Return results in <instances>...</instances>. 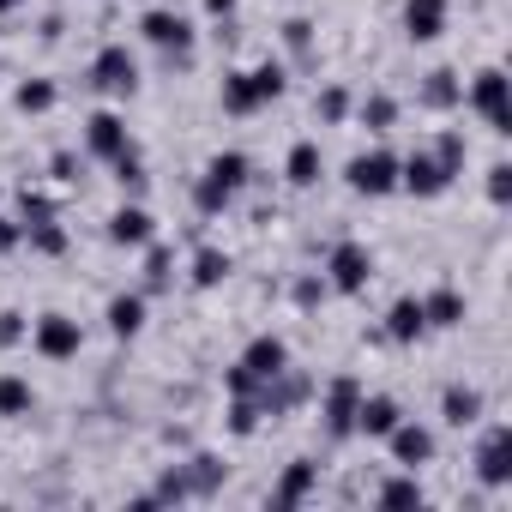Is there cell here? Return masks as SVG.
Masks as SVG:
<instances>
[{"mask_svg": "<svg viewBox=\"0 0 512 512\" xmlns=\"http://www.w3.org/2000/svg\"><path fill=\"white\" fill-rule=\"evenodd\" d=\"M362 121H368L374 133H386V127L398 121V103H392V97H368V103H362Z\"/></svg>", "mask_w": 512, "mask_h": 512, "instance_id": "f1b7e54d", "label": "cell"}, {"mask_svg": "<svg viewBox=\"0 0 512 512\" xmlns=\"http://www.w3.org/2000/svg\"><path fill=\"white\" fill-rule=\"evenodd\" d=\"M398 422H404V410H398L392 398H362V404H356V434H374V440H386Z\"/></svg>", "mask_w": 512, "mask_h": 512, "instance_id": "e0dca14e", "label": "cell"}, {"mask_svg": "<svg viewBox=\"0 0 512 512\" xmlns=\"http://www.w3.org/2000/svg\"><path fill=\"white\" fill-rule=\"evenodd\" d=\"M422 320H428V326H440V332H446V326H458V320H464V296H458V290H434V296L422 302Z\"/></svg>", "mask_w": 512, "mask_h": 512, "instance_id": "603a6c76", "label": "cell"}, {"mask_svg": "<svg viewBox=\"0 0 512 512\" xmlns=\"http://www.w3.org/2000/svg\"><path fill=\"white\" fill-rule=\"evenodd\" d=\"M422 103L428 109H452V103H464V85H458V73H428V85H422Z\"/></svg>", "mask_w": 512, "mask_h": 512, "instance_id": "cb8c5ba5", "label": "cell"}, {"mask_svg": "<svg viewBox=\"0 0 512 512\" xmlns=\"http://www.w3.org/2000/svg\"><path fill=\"white\" fill-rule=\"evenodd\" d=\"M139 31H145V43L151 49H163V55H193V25L181 19V13H163V7H151L145 19H139Z\"/></svg>", "mask_w": 512, "mask_h": 512, "instance_id": "ba28073f", "label": "cell"}, {"mask_svg": "<svg viewBox=\"0 0 512 512\" xmlns=\"http://www.w3.org/2000/svg\"><path fill=\"white\" fill-rule=\"evenodd\" d=\"M398 187H404V193H416V199H434V193H446V187H452V169H446L440 157L416 151V157H404V163H398Z\"/></svg>", "mask_w": 512, "mask_h": 512, "instance_id": "30bf717a", "label": "cell"}, {"mask_svg": "<svg viewBox=\"0 0 512 512\" xmlns=\"http://www.w3.org/2000/svg\"><path fill=\"white\" fill-rule=\"evenodd\" d=\"M85 151H91V157H103V163H115L121 151H133V145H127V121H121V115H109V109H103V115H91V121H85Z\"/></svg>", "mask_w": 512, "mask_h": 512, "instance_id": "7c38bea8", "label": "cell"}, {"mask_svg": "<svg viewBox=\"0 0 512 512\" xmlns=\"http://www.w3.org/2000/svg\"><path fill=\"white\" fill-rule=\"evenodd\" d=\"M326 278H332L338 296H362V290L374 284V253H368L362 241H338L332 260H326Z\"/></svg>", "mask_w": 512, "mask_h": 512, "instance_id": "3957f363", "label": "cell"}, {"mask_svg": "<svg viewBox=\"0 0 512 512\" xmlns=\"http://www.w3.org/2000/svg\"><path fill=\"white\" fill-rule=\"evenodd\" d=\"M13 103H19L25 115H43V109H55V85H49V79H25Z\"/></svg>", "mask_w": 512, "mask_h": 512, "instance_id": "4316f807", "label": "cell"}, {"mask_svg": "<svg viewBox=\"0 0 512 512\" xmlns=\"http://www.w3.org/2000/svg\"><path fill=\"white\" fill-rule=\"evenodd\" d=\"M151 235H157V223H151L145 205H121V211L109 217V241H115V247H145Z\"/></svg>", "mask_w": 512, "mask_h": 512, "instance_id": "9a60e30c", "label": "cell"}, {"mask_svg": "<svg viewBox=\"0 0 512 512\" xmlns=\"http://www.w3.org/2000/svg\"><path fill=\"white\" fill-rule=\"evenodd\" d=\"M25 338V326H19V314H0V344H19Z\"/></svg>", "mask_w": 512, "mask_h": 512, "instance_id": "836d02e7", "label": "cell"}, {"mask_svg": "<svg viewBox=\"0 0 512 512\" xmlns=\"http://www.w3.org/2000/svg\"><path fill=\"white\" fill-rule=\"evenodd\" d=\"M422 332H428V320H422V302H416V296L392 302V314H386V338H398V344H416Z\"/></svg>", "mask_w": 512, "mask_h": 512, "instance_id": "ac0fdd59", "label": "cell"}, {"mask_svg": "<svg viewBox=\"0 0 512 512\" xmlns=\"http://www.w3.org/2000/svg\"><path fill=\"white\" fill-rule=\"evenodd\" d=\"M169 266H175L169 253H163V247H151V266H145V272H151V290H157V284H169Z\"/></svg>", "mask_w": 512, "mask_h": 512, "instance_id": "1f68e13d", "label": "cell"}, {"mask_svg": "<svg viewBox=\"0 0 512 512\" xmlns=\"http://www.w3.org/2000/svg\"><path fill=\"white\" fill-rule=\"evenodd\" d=\"M31 241H37L43 253H61V247H67V229H61L55 217H43V223H31Z\"/></svg>", "mask_w": 512, "mask_h": 512, "instance_id": "f546056e", "label": "cell"}, {"mask_svg": "<svg viewBox=\"0 0 512 512\" xmlns=\"http://www.w3.org/2000/svg\"><path fill=\"white\" fill-rule=\"evenodd\" d=\"M284 97V67H253V73H229L223 79V109L229 115H253Z\"/></svg>", "mask_w": 512, "mask_h": 512, "instance_id": "6da1fadb", "label": "cell"}, {"mask_svg": "<svg viewBox=\"0 0 512 512\" xmlns=\"http://www.w3.org/2000/svg\"><path fill=\"white\" fill-rule=\"evenodd\" d=\"M476 476H482L488 488L512 482V434H506V428H488V434H482V446H476Z\"/></svg>", "mask_w": 512, "mask_h": 512, "instance_id": "8fae6325", "label": "cell"}, {"mask_svg": "<svg viewBox=\"0 0 512 512\" xmlns=\"http://www.w3.org/2000/svg\"><path fill=\"white\" fill-rule=\"evenodd\" d=\"M13 7H25V0H0V13H13Z\"/></svg>", "mask_w": 512, "mask_h": 512, "instance_id": "74e56055", "label": "cell"}, {"mask_svg": "<svg viewBox=\"0 0 512 512\" xmlns=\"http://www.w3.org/2000/svg\"><path fill=\"white\" fill-rule=\"evenodd\" d=\"M37 410V392H31V380L25 374H0V416H31Z\"/></svg>", "mask_w": 512, "mask_h": 512, "instance_id": "ffe728a7", "label": "cell"}, {"mask_svg": "<svg viewBox=\"0 0 512 512\" xmlns=\"http://www.w3.org/2000/svg\"><path fill=\"white\" fill-rule=\"evenodd\" d=\"M223 278H229V253L199 247V260H193V284H199V290H211V284H223Z\"/></svg>", "mask_w": 512, "mask_h": 512, "instance_id": "484cf974", "label": "cell"}, {"mask_svg": "<svg viewBox=\"0 0 512 512\" xmlns=\"http://www.w3.org/2000/svg\"><path fill=\"white\" fill-rule=\"evenodd\" d=\"M31 344H37L43 362H73V356L85 350V332H79V320H67V314H43L37 332H31Z\"/></svg>", "mask_w": 512, "mask_h": 512, "instance_id": "52a82bcc", "label": "cell"}, {"mask_svg": "<svg viewBox=\"0 0 512 512\" xmlns=\"http://www.w3.org/2000/svg\"><path fill=\"white\" fill-rule=\"evenodd\" d=\"M488 199H494V205L512 199V163H494V169H488Z\"/></svg>", "mask_w": 512, "mask_h": 512, "instance_id": "4dcf8cb0", "label": "cell"}, {"mask_svg": "<svg viewBox=\"0 0 512 512\" xmlns=\"http://www.w3.org/2000/svg\"><path fill=\"white\" fill-rule=\"evenodd\" d=\"M109 332L115 338H139L145 332V296H115L109 302Z\"/></svg>", "mask_w": 512, "mask_h": 512, "instance_id": "44dd1931", "label": "cell"}, {"mask_svg": "<svg viewBox=\"0 0 512 512\" xmlns=\"http://www.w3.org/2000/svg\"><path fill=\"white\" fill-rule=\"evenodd\" d=\"M386 440H392V458H398L404 470H416V464H428V458H434V434H428V428H416V422H398Z\"/></svg>", "mask_w": 512, "mask_h": 512, "instance_id": "2e32d148", "label": "cell"}, {"mask_svg": "<svg viewBox=\"0 0 512 512\" xmlns=\"http://www.w3.org/2000/svg\"><path fill=\"white\" fill-rule=\"evenodd\" d=\"M344 109H350L344 91H326V97H320V115H326V121H344Z\"/></svg>", "mask_w": 512, "mask_h": 512, "instance_id": "d6a6232c", "label": "cell"}, {"mask_svg": "<svg viewBox=\"0 0 512 512\" xmlns=\"http://www.w3.org/2000/svg\"><path fill=\"white\" fill-rule=\"evenodd\" d=\"M470 109H476L494 133H512V97H506V73H500V67H482V73H476Z\"/></svg>", "mask_w": 512, "mask_h": 512, "instance_id": "5b68a950", "label": "cell"}, {"mask_svg": "<svg viewBox=\"0 0 512 512\" xmlns=\"http://www.w3.org/2000/svg\"><path fill=\"white\" fill-rule=\"evenodd\" d=\"M440 410H446L452 428H470V422H482V392H476V386H446Z\"/></svg>", "mask_w": 512, "mask_h": 512, "instance_id": "d6986e66", "label": "cell"}, {"mask_svg": "<svg viewBox=\"0 0 512 512\" xmlns=\"http://www.w3.org/2000/svg\"><path fill=\"white\" fill-rule=\"evenodd\" d=\"M241 374H253L260 386H272V380H284L290 374V344L284 338H253L247 350H241V362H235Z\"/></svg>", "mask_w": 512, "mask_h": 512, "instance_id": "9c48e42d", "label": "cell"}, {"mask_svg": "<svg viewBox=\"0 0 512 512\" xmlns=\"http://www.w3.org/2000/svg\"><path fill=\"white\" fill-rule=\"evenodd\" d=\"M356 404H362V386L344 374V380H332V392H326V428L344 440V434H356Z\"/></svg>", "mask_w": 512, "mask_h": 512, "instance_id": "5bb4252c", "label": "cell"}, {"mask_svg": "<svg viewBox=\"0 0 512 512\" xmlns=\"http://www.w3.org/2000/svg\"><path fill=\"white\" fill-rule=\"evenodd\" d=\"M247 169H253V163H247L241 151H217V157L205 163V181L193 187V199H199V211H205V217H217V211H223V205L235 199V187L247 181Z\"/></svg>", "mask_w": 512, "mask_h": 512, "instance_id": "7a4b0ae2", "label": "cell"}, {"mask_svg": "<svg viewBox=\"0 0 512 512\" xmlns=\"http://www.w3.org/2000/svg\"><path fill=\"white\" fill-rule=\"evenodd\" d=\"M13 241H19V229H13V223H0V253H7Z\"/></svg>", "mask_w": 512, "mask_h": 512, "instance_id": "d590c367", "label": "cell"}, {"mask_svg": "<svg viewBox=\"0 0 512 512\" xmlns=\"http://www.w3.org/2000/svg\"><path fill=\"white\" fill-rule=\"evenodd\" d=\"M314 476H320V464H308V458H302V464H290V470H284V482H278V494H272V500H278V506H296V500H302V494H308V488H314Z\"/></svg>", "mask_w": 512, "mask_h": 512, "instance_id": "d4e9b609", "label": "cell"}, {"mask_svg": "<svg viewBox=\"0 0 512 512\" xmlns=\"http://www.w3.org/2000/svg\"><path fill=\"white\" fill-rule=\"evenodd\" d=\"M296 302H302V308H314V302H320V284H314V278H308V284H296Z\"/></svg>", "mask_w": 512, "mask_h": 512, "instance_id": "e575fe53", "label": "cell"}, {"mask_svg": "<svg viewBox=\"0 0 512 512\" xmlns=\"http://www.w3.org/2000/svg\"><path fill=\"white\" fill-rule=\"evenodd\" d=\"M404 37L410 43L446 37V0H404Z\"/></svg>", "mask_w": 512, "mask_h": 512, "instance_id": "4fadbf2b", "label": "cell"}, {"mask_svg": "<svg viewBox=\"0 0 512 512\" xmlns=\"http://www.w3.org/2000/svg\"><path fill=\"white\" fill-rule=\"evenodd\" d=\"M380 506H422V482H416V476L386 482V488H380Z\"/></svg>", "mask_w": 512, "mask_h": 512, "instance_id": "83f0119b", "label": "cell"}, {"mask_svg": "<svg viewBox=\"0 0 512 512\" xmlns=\"http://www.w3.org/2000/svg\"><path fill=\"white\" fill-rule=\"evenodd\" d=\"M344 181H350V193L386 199V193H398V157L392 151H362V157H350Z\"/></svg>", "mask_w": 512, "mask_h": 512, "instance_id": "277c9868", "label": "cell"}, {"mask_svg": "<svg viewBox=\"0 0 512 512\" xmlns=\"http://www.w3.org/2000/svg\"><path fill=\"white\" fill-rule=\"evenodd\" d=\"M284 175H290V187H314V181H320V145H314V139H302V145L290 151Z\"/></svg>", "mask_w": 512, "mask_h": 512, "instance_id": "7402d4cb", "label": "cell"}, {"mask_svg": "<svg viewBox=\"0 0 512 512\" xmlns=\"http://www.w3.org/2000/svg\"><path fill=\"white\" fill-rule=\"evenodd\" d=\"M205 13H235V0H205Z\"/></svg>", "mask_w": 512, "mask_h": 512, "instance_id": "8d00e7d4", "label": "cell"}, {"mask_svg": "<svg viewBox=\"0 0 512 512\" xmlns=\"http://www.w3.org/2000/svg\"><path fill=\"white\" fill-rule=\"evenodd\" d=\"M91 85L109 91V97H133V91H139V61H133L121 43H109V49H97V61H91Z\"/></svg>", "mask_w": 512, "mask_h": 512, "instance_id": "8992f818", "label": "cell"}]
</instances>
